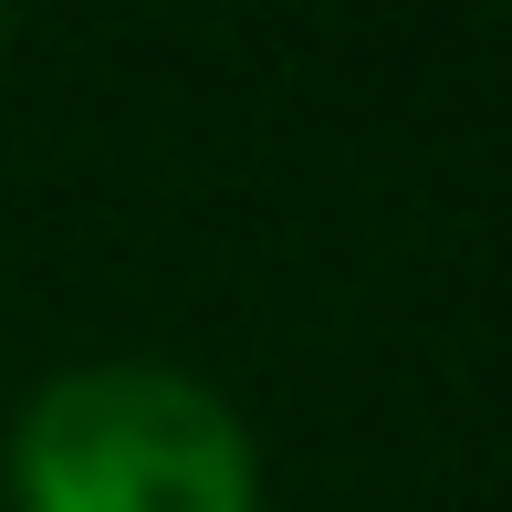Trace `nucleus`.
Instances as JSON below:
<instances>
[{"instance_id": "obj_1", "label": "nucleus", "mask_w": 512, "mask_h": 512, "mask_svg": "<svg viewBox=\"0 0 512 512\" xmlns=\"http://www.w3.org/2000/svg\"><path fill=\"white\" fill-rule=\"evenodd\" d=\"M21 512H262V460L220 387L178 366H74L21 408Z\"/></svg>"}]
</instances>
